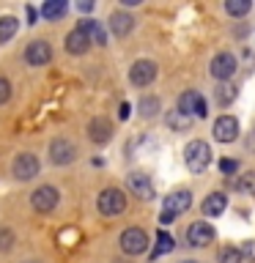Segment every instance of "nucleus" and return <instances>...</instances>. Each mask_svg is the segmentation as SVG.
Returning <instances> with one entry per match:
<instances>
[{
    "label": "nucleus",
    "mask_w": 255,
    "mask_h": 263,
    "mask_svg": "<svg viewBox=\"0 0 255 263\" xmlns=\"http://www.w3.org/2000/svg\"><path fill=\"white\" fill-rule=\"evenodd\" d=\"M184 162H187V170L201 176L206 173V167L211 164V148L206 140H189L187 148H184Z\"/></svg>",
    "instance_id": "1"
},
{
    "label": "nucleus",
    "mask_w": 255,
    "mask_h": 263,
    "mask_svg": "<svg viewBox=\"0 0 255 263\" xmlns=\"http://www.w3.org/2000/svg\"><path fill=\"white\" fill-rule=\"evenodd\" d=\"M99 211L104 214V217H118V214L126 211V195L121 192L118 186H107L99 192Z\"/></svg>",
    "instance_id": "2"
},
{
    "label": "nucleus",
    "mask_w": 255,
    "mask_h": 263,
    "mask_svg": "<svg viewBox=\"0 0 255 263\" xmlns=\"http://www.w3.org/2000/svg\"><path fill=\"white\" fill-rule=\"evenodd\" d=\"M39 167H41V164H39V156L30 154V151H22V154L14 156L11 173H14L16 181H30V178L39 176Z\"/></svg>",
    "instance_id": "3"
},
{
    "label": "nucleus",
    "mask_w": 255,
    "mask_h": 263,
    "mask_svg": "<svg viewBox=\"0 0 255 263\" xmlns=\"http://www.w3.org/2000/svg\"><path fill=\"white\" fill-rule=\"evenodd\" d=\"M178 112L189 115V118H206L209 115V107H206V99L197 93V90H184L178 96Z\"/></svg>",
    "instance_id": "4"
},
{
    "label": "nucleus",
    "mask_w": 255,
    "mask_h": 263,
    "mask_svg": "<svg viewBox=\"0 0 255 263\" xmlns=\"http://www.w3.org/2000/svg\"><path fill=\"white\" fill-rule=\"evenodd\" d=\"M239 69V63H236V58L230 55V52H220V55H214L211 58V66H209V74L217 82H230V77L236 74Z\"/></svg>",
    "instance_id": "5"
},
{
    "label": "nucleus",
    "mask_w": 255,
    "mask_h": 263,
    "mask_svg": "<svg viewBox=\"0 0 255 263\" xmlns=\"http://www.w3.org/2000/svg\"><path fill=\"white\" fill-rule=\"evenodd\" d=\"M121 250L126 255H143L148 250V233L143 228H126L121 233Z\"/></svg>",
    "instance_id": "6"
},
{
    "label": "nucleus",
    "mask_w": 255,
    "mask_h": 263,
    "mask_svg": "<svg viewBox=\"0 0 255 263\" xmlns=\"http://www.w3.org/2000/svg\"><path fill=\"white\" fill-rule=\"evenodd\" d=\"M156 71L159 69H156L154 61H145V58L143 61H135L132 69H129V82L135 88H145V85H151V82L156 80Z\"/></svg>",
    "instance_id": "7"
},
{
    "label": "nucleus",
    "mask_w": 255,
    "mask_h": 263,
    "mask_svg": "<svg viewBox=\"0 0 255 263\" xmlns=\"http://www.w3.org/2000/svg\"><path fill=\"white\" fill-rule=\"evenodd\" d=\"M189 205H192V192L189 189H176V192H170L168 197H165L162 203V214H168V217L176 219L178 214H184Z\"/></svg>",
    "instance_id": "8"
},
{
    "label": "nucleus",
    "mask_w": 255,
    "mask_h": 263,
    "mask_svg": "<svg viewBox=\"0 0 255 263\" xmlns=\"http://www.w3.org/2000/svg\"><path fill=\"white\" fill-rule=\"evenodd\" d=\"M211 135L217 143H233L239 137V118L236 115H220L211 126Z\"/></svg>",
    "instance_id": "9"
},
{
    "label": "nucleus",
    "mask_w": 255,
    "mask_h": 263,
    "mask_svg": "<svg viewBox=\"0 0 255 263\" xmlns=\"http://www.w3.org/2000/svg\"><path fill=\"white\" fill-rule=\"evenodd\" d=\"M74 156H77V145H74L71 140L55 137L52 143H49V162L52 164H69V162H74Z\"/></svg>",
    "instance_id": "10"
},
{
    "label": "nucleus",
    "mask_w": 255,
    "mask_h": 263,
    "mask_svg": "<svg viewBox=\"0 0 255 263\" xmlns=\"http://www.w3.org/2000/svg\"><path fill=\"white\" fill-rule=\"evenodd\" d=\"M58 200H61V195H58L55 186H39L36 192L30 195V205L39 214H49L58 205Z\"/></svg>",
    "instance_id": "11"
},
{
    "label": "nucleus",
    "mask_w": 255,
    "mask_h": 263,
    "mask_svg": "<svg viewBox=\"0 0 255 263\" xmlns=\"http://www.w3.org/2000/svg\"><path fill=\"white\" fill-rule=\"evenodd\" d=\"M126 186L135 197H140V200H154V184H151V178H148L145 173H137V170L129 173Z\"/></svg>",
    "instance_id": "12"
},
{
    "label": "nucleus",
    "mask_w": 255,
    "mask_h": 263,
    "mask_svg": "<svg viewBox=\"0 0 255 263\" xmlns=\"http://www.w3.org/2000/svg\"><path fill=\"white\" fill-rule=\"evenodd\" d=\"M214 228L209 222H192V225L187 228V244L189 247H209L214 241Z\"/></svg>",
    "instance_id": "13"
},
{
    "label": "nucleus",
    "mask_w": 255,
    "mask_h": 263,
    "mask_svg": "<svg viewBox=\"0 0 255 263\" xmlns=\"http://www.w3.org/2000/svg\"><path fill=\"white\" fill-rule=\"evenodd\" d=\"M25 61L28 66H47L52 61V47L47 44V41H30L28 47H25Z\"/></svg>",
    "instance_id": "14"
},
{
    "label": "nucleus",
    "mask_w": 255,
    "mask_h": 263,
    "mask_svg": "<svg viewBox=\"0 0 255 263\" xmlns=\"http://www.w3.org/2000/svg\"><path fill=\"white\" fill-rule=\"evenodd\" d=\"M88 137L94 140L96 145H104L107 140L113 137V123L107 121V118H102V115H99V118H94L88 123Z\"/></svg>",
    "instance_id": "15"
},
{
    "label": "nucleus",
    "mask_w": 255,
    "mask_h": 263,
    "mask_svg": "<svg viewBox=\"0 0 255 263\" xmlns=\"http://www.w3.org/2000/svg\"><path fill=\"white\" fill-rule=\"evenodd\" d=\"M110 30H113V36H118V39H123V36H129L132 33V28H135V16L132 14H126V11H113L110 14Z\"/></svg>",
    "instance_id": "16"
},
{
    "label": "nucleus",
    "mask_w": 255,
    "mask_h": 263,
    "mask_svg": "<svg viewBox=\"0 0 255 263\" xmlns=\"http://www.w3.org/2000/svg\"><path fill=\"white\" fill-rule=\"evenodd\" d=\"M201 209H203L206 217H220V214L228 209V195H225V192H211V195H206V200H203Z\"/></svg>",
    "instance_id": "17"
},
{
    "label": "nucleus",
    "mask_w": 255,
    "mask_h": 263,
    "mask_svg": "<svg viewBox=\"0 0 255 263\" xmlns=\"http://www.w3.org/2000/svg\"><path fill=\"white\" fill-rule=\"evenodd\" d=\"M77 28L88 36L90 44H99V47L107 44V33H104V28H102V22H96V20H82Z\"/></svg>",
    "instance_id": "18"
},
{
    "label": "nucleus",
    "mask_w": 255,
    "mask_h": 263,
    "mask_svg": "<svg viewBox=\"0 0 255 263\" xmlns=\"http://www.w3.org/2000/svg\"><path fill=\"white\" fill-rule=\"evenodd\" d=\"M88 47H90V41H88V36L80 28H74L69 36H66V52L69 55H85Z\"/></svg>",
    "instance_id": "19"
},
{
    "label": "nucleus",
    "mask_w": 255,
    "mask_h": 263,
    "mask_svg": "<svg viewBox=\"0 0 255 263\" xmlns=\"http://www.w3.org/2000/svg\"><path fill=\"white\" fill-rule=\"evenodd\" d=\"M236 96H239V88L233 85V82H220L217 90H214V99H217V104H222V107L233 104Z\"/></svg>",
    "instance_id": "20"
},
{
    "label": "nucleus",
    "mask_w": 255,
    "mask_h": 263,
    "mask_svg": "<svg viewBox=\"0 0 255 263\" xmlns=\"http://www.w3.org/2000/svg\"><path fill=\"white\" fill-rule=\"evenodd\" d=\"M16 30H20V20L16 16H0V44H8L14 36H16Z\"/></svg>",
    "instance_id": "21"
},
{
    "label": "nucleus",
    "mask_w": 255,
    "mask_h": 263,
    "mask_svg": "<svg viewBox=\"0 0 255 263\" xmlns=\"http://www.w3.org/2000/svg\"><path fill=\"white\" fill-rule=\"evenodd\" d=\"M192 121H195V118H189V115L178 112V110H170L168 115H165V123H168L173 132H187L189 126H192Z\"/></svg>",
    "instance_id": "22"
},
{
    "label": "nucleus",
    "mask_w": 255,
    "mask_h": 263,
    "mask_svg": "<svg viewBox=\"0 0 255 263\" xmlns=\"http://www.w3.org/2000/svg\"><path fill=\"white\" fill-rule=\"evenodd\" d=\"M66 11H69L66 0H47V3L41 6V16H44V20H61V16H66Z\"/></svg>",
    "instance_id": "23"
},
{
    "label": "nucleus",
    "mask_w": 255,
    "mask_h": 263,
    "mask_svg": "<svg viewBox=\"0 0 255 263\" xmlns=\"http://www.w3.org/2000/svg\"><path fill=\"white\" fill-rule=\"evenodd\" d=\"M173 247H176V241H173V236H170V233H165V230H159V233H156V247H154L151 258L156 260L159 255H168V252H173Z\"/></svg>",
    "instance_id": "24"
},
{
    "label": "nucleus",
    "mask_w": 255,
    "mask_h": 263,
    "mask_svg": "<svg viewBox=\"0 0 255 263\" xmlns=\"http://www.w3.org/2000/svg\"><path fill=\"white\" fill-rule=\"evenodd\" d=\"M137 110H140L143 118H154V115H159L162 102L156 96H143V99H140V104H137Z\"/></svg>",
    "instance_id": "25"
},
{
    "label": "nucleus",
    "mask_w": 255,
    "mask_h": 263,
    "mask_svg": "<svg viewBox=\"0 0 255 263\" xmlns=\"http://www.w3.org/2000/svg\"><path fill=\"white\" fill-rule=\"evenodd\" d=\"M225 11L230 16H247L252 11V3L250 0H225Z\"/></svg>",
    "instance_id": "26"
},
{
    "label": "nucleus",
    "mask_w": 255,
    "mask_h": 263,
    "mask_svg": "<svg viewBox=\"0 0 255 263\" xmlns=\"http://www.w3.org/2000/svg\"><path fill=\"white\" fill-rule=\"evenodd\" d=\"M236 189L239 192H247V195H255V170H247L244 176H239Z\"/></svg>",
    "instance_id": "27"
},
{
    "label": "nucleus",
    "mask_w": 255,
    "mask_h": 263,
    "mask_svg": "<svg viewBox=\"0 0 255 263\" xmlns=\"http://www.w3.org/2000/svg\"><path fill=\"white\" fill-rule=\"evenodd\" d=\"M220 263H242V252H239V247H225V250L220 252Z\"/></svg>",
    "instance_id": "28"
},
{
    "label": "nucleus",
    "mask_w": 255,
    "mask_h": 263,
    "mask_svg": "<svg viewBox=\"0 0 255 263\" xmlns=\"http://www.w3.org/2000/svg\"><path fill=\"white\" fill-rule=\"evenodd\" d=\"M220 170L225 176H236L239 173V159H220Z\"/></svg>",
    "instance_id": "29"
},
{
    "label": "nucleus",
    "mask_w": 255,
    "mask_h": 263,
    "mask_svg": "<svg viewBox=\"0 0 255 263\" xmlns=\"http://www.w3.org/2000/svg\"><path fill=\"white\" fill-rule=\"evenodd\" d=\"M8 99H11V82L6 77H0V104H6Z\"/></svg>",
    "instance_id": "30"
},
{
    "label": "nucleus",
    "mask_w": 255,
    "mask_h": 263,
    "mask_svg": "<svg viewBox=\"0 0 255 263\" xmlns=\"http://www.w3.org/2000/svg\"><path fill=\"white\" fill-rule=\"evenodd\" d=\"M14 244V233L8 228H0V250H8Z\"/></svg>",
    "instance_id": "31"
},
{
    "label": "nucleus",
    "mask_w": 255,
    "mask_h": 263,
    "mask_svg": "<svg viewBox=\"0 0 255 263\" xmlns=\"http://www.w3.org/2000/svg\"><path fill=\"white\" fill-rule=\"evenodd\" d=\"M239 252H242V258H255V241H247Z\"/></svg>",
    "instance_id": "32"
},
{
    "label": "nucleus",
    "mask_w": 255,
    "mask_h": 263,
    "mask_svg": "<svg viewBox=\"0 0 255 263\" xmlns=\"http://www.w3.org/2000/svg\"><path fill=\"white\" fill-rule=\"evenodd\" d=\"M25 14H28V25H36V20H39V11L33 6H28L25 8Z\"/></svg>",
    "instance_id": "33"
},
{
    "label": "nucleus",
    "mask_w": 255,
    "mask_h": 263,
    "mask_svg": "<svg viewBox=\"0 0 255 263\" xmlns=\"http://www.w3.org/2000/svg\"><path fill=\"white\" fill-rule=\"evenodd\" d=\"M129 112H132V104H129V102H123V104H121V112H118V115H121V121H126V118H129Z\"/></svg>",
    "instance_id": "34"
},
{
    "label": "nucleus",
    "mask_w": 255,
    "mask_h": 263,
    "mask_svg": "<svg viewBox=\"0 0 255 263\" xmlns=\"http://www.w3.org/2000/svg\"><path fill=\"white\" fill-rule=\"evenodd\" d=\"M77 8H80V11H90V8H94V3H90V0H82Z\"/></svg>",
    "instance_id": "35"
},
{
    "label": "nucleus",
    "mask_w": 255,
    "mask_h": 263,
    "mask_svg": "<svg viewBox=\"0 0 255 263\" xmlns=\"http://www.w3.org/2000/svg\"><path fill=\"white\" fill-rule=\"evenodd\" d=\"M181 263H197V260H181Z\"/></svg>",
    "instance_id": "36"
},
{
    "label": "nucleus",
    "mask_w": 255,
    "mask_h": 263,
    "mask_svg": "<svg viewBox=\"0 0 255 263\" xmlns=\"http://www.w3.org/2000/svg\"><path fill=\"white\" fill-rule=\"evenodd\" d=\"M25 263H36V260H25Z\"/></svg>",
    "instance_id": "37"
}]
</instances>
